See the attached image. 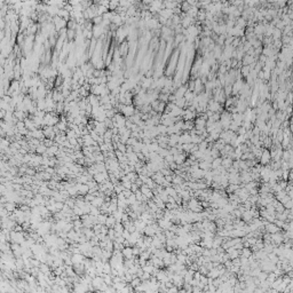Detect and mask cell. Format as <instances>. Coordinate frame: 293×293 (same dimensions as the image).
Returning a JSON list of instances; mask_svg holds the SVG:
<instances>
[{
  "label": "cell",
  "instance_id": "cell-4",
  "mask_svg": "<svg viewBox=\"0 0 293 293\" xmlns=\"http://www.w3.org/2000/svg\"><path fill=\"white\" fill-rule=\"evenodd\" d=\"M182 117L186 119V121H191L194 118H196V112H195V110L186 109V110H183Z\"/></svg>",
  "mask_w": 293,
  "mask_h": 293
},
{
  "label": "cell",
  "instance_id": "cell-9",
  "mask_svg": "<svg viewBox=\"0 0 293 293\" xmlns=\"http://www.w3.org/2000/svg\"><path fill=\"white\" fill-rule=\"evenodd\" d=\"M253 63H255V57L249 55V54H245V56L243 57V64L244 65H251Z\"/></svg>",
  "mask_w": 293,
  "mask_h": 293
},
{
  "label": "cell",
  "instance_id": "cell-6",
  "mask_svg": "<svg viewBox=\"0 0 293 293\" xmlns=\"http://www.w3.org/2000/svg\"><path fill=\"white\" fill-rule=\"evenodd\" d=\"M254 33L255 36H261L262 33H266V24L264 23H258L254 25Z\"/></svg>",
  "mask_w": 293,
  "mask_h": 293
},
{
  "label": "cell",
  "instance_id": "cell-14",
  "mask_svg": "<svg viewBox=\"0 0 293 293\" xmlns=\"http://www.w3.org/2000/svg\"><path fill=\"white\" fill-rule=\"evenodd\" d=\"M221 165H222V159L221 158H215V159H213V162H212V167L213 168H218L221 167Z\"/></svg>",
  "mask_w": 293,
  "mask_h": 293
},
{
  "label": "cell",
  "instance_id": "cell-7",
  "mask_svg": "<svg viewBox=\"0 0 293 293\" xmlns=\"http://www.w3.org/2000/svg\"><path fill=\"white\" fill-rule=\"evenodd\" d=\"M180 140V135L179 134H172L168 137V146H177Z\"/></svg>",
  "mask_w": 293,
  "mask_h": 293
},
{
  "label": "cell",
  "instance_id": "cell-20",
  "mask_svg": "<svg viewBox=\"0 0 293 293\" xmlns=\"http://www.w3.org/2000/svg\"><path fill=\"white\" fill-rule=\"evenodd\" d=\"M289 46H290V47H291V48L293 49V36L291 37V40H290V44H289Z\"/></svg>",
  "mask_w": 293,
  "mask_h": 293
},
{
  "label": "cell",
  "instance_id": "cell-15",
  "mask_svg": "<svg viewBox=\"0 0 293 293\" xmlns=\"http://www.w3.org/2000/svg\"><path fill=\"white\" fill-rule=\"evenodd\" d=\"M222 165H223V167L226 168L230 167L231 165H232V160H231L230 158H224V159H222Z\"/></svg>",
  "mask_w": 293,
  "mask_h": 293
},
{
  "label": "cell",
  "instance_id": "cell-3",
  "mask_svg": "<svg viewBox=\"0 0 293 293\" xmlns=\"http://www.w3.org/2000/svg\"><path fill=\"white\" fill-rule=\"evenodd\" d=\"M188 89H189L188 86H186V85L183 86V85H182V86H180L179 88L175 89V92H174L173 94L175 95L177 100H178V99H182V97H184V94L187 93V91H188Z\"/></svg>",
  "mask_w": 293,
  "mask_h": 293
},
{
  "label": "cell",
  "instance_id": "cell-16",
  "mask_svg": "<svg viewBox=\"0 0 293 293\" xmlns=\"http://www.w3.org/2000/svg\"><path fill=\"white\" fill-rule=\"evenodd\" d=\"M224 94H226V96H230L232 94V85L224 86Z\"/></svg>",
  "mask_w": 293,
  "mask_h": 293
},
{
  "label": "cell",
  "instance_id": "cell-8",
  "mask_svg": "<svg viewBox=\"0 0 293 293\" xmlns=\"http://www.w3.org/2000/svg\"><path fill=\"white\" fill-rule=\"evenodd\" d=\"M203 87H204V85H203V81H202V79L200 78H197L196 80H195V93L198 95L200 94V92H202V89H203Z\"/></svg>",
  "mask_w": 293,
  "mask_h": 293
},
{
  "label": "cell",
  "instance_id": "cell-5",
  "mask_svg": "<svg viewBox=\"0 0 293 293\" xmlns=\"http://www.w3.org/2000/svg\"><path fill=\"white\" fill-rule=\"evenodd\" d=\"M270 159H272V155H270V151H269V150H263V152H262L261 157H260V162H261V164H263V165L268 164V163L270 162Z\"/></svg>",
  "mask_w": 293,
  "mask_h": 293
},
{
  "label": "cell",
  "instance_id": "cell-13",
  "mask_svg": "<svg viewBox=\"0 0 293 293\" xmlns=\"http://www.w3.org/2000/svg\"><path fill=\"white\" fill-rule=\"evenodd\" d=\"M184 159H186V157H184L183 154H178V155L174 156V163L175 164H182L184 162Z\"/></svg>",
  "mask_w": 293,
  "mask_h": 293
},
{
  "label": "cell",
  "instance_id": "cell-2",
  "mask_svg": "<svg viewBox=\"0 0 293 293\" xmlns=\"http://www.w3.org/2000/svg\"><path fill=\"white\" fill-rule=\"evenodd\" d=\"M243 86H244V81L242 80L241 78H239V79H237V80L232 84V94L237 95L238 93H241Z\"/></svg>",
  "mask_w": 293,
  "mask_h": 293
},
{
  "label": "cell",
  "instance_id": "cell-12",
  "mask_svg": "<svg viewBox=\"0 0 293 293\" xmlns=\"http://www.w3.org/2000/svg\"><path fill=\"white\" fill-rule=\"evenodd\" d=\"M174 104L177 105V106H179L180 109H183V108L188 104V103H187L186 99H184V97H182V99H178V100L175 101V103H174Z\"/></svg>",
  "mask_w": 293,
  "mask_h": 293
},
{
  "label": "cell",
  "instance_id": "cell-11",
  "mask_svg": "<svg viewBox=\"0 0 293 293\" xmlns=\"http://www.w3.org/2000/svg\"><path fill=\"white\" fill-rule=\"evenodd\" d=\"M250 72H251V66H250V65H243V66H242L241 73L243 77H246V78H247L249 74H250Z\"/></svg>",
  "mask_w": 293,
  "mask_h": 293
},
{
  "label": "cell",
  "instance_id": "cell-1",
  "mask_svg": "<svg viewBox=\"0 0 293 293\" xmlns=\"http://www.w3.org/2000/svg\"><path fill=\"white\" fill-rule=\"evenodd\" d=\"M52 23L55 25V29H56L57 32H60L62 29H65V26H68V22L65 21V20H63V19H61V17H59V16L54 17Z\"/></svg>",
  "mask_w": 293,
  "mask_h": 293
},
{
  "label": "cell",
  "instance_id": "cell-10",
  "mask_svg": "<svg viewBox=\"0 0 293 293\" xmlns=\"http://www.w3.org/2000/svg\"><path fill=\"white\" fill-rule=\"evenodd\" d=\"M198 13H199L198 7H191V8H190V9H189L186 14H187L188 16H190L191 19H195V17H197V16H198Z\"/></svg>",
  "mask_w": 293,
  "mask_h": 293
},
{
  "label": "cell",
  "instance_id": "cell-18",
  "mask_svg": "<svg viewBox=\"0 0 293 293\" xmlns=\"http://www.w3.org/2000/svg\"><path fill=\"white\" fill-rule=\"evenodd\" d=\"M132 253H133L132 249H125L124 250V254H125L127 258H132Z\"/></svg>",
  "mask_w": 293,
  "mask_h": 293
},
{
  "label": "cell",
  "instance_id": "cell-19",
  "mask_svg": "<svg viewBox=\"0 0 293 293\" xmlns=\"http://www.w3.org/2000/svg\"><path fill=\"white\" fill-rule=\"evenodd\" d=\"M188 88L190 91H192V92L195 91V80H190V81H189Z\"/></svg>",
  "mask_w": 293,
  "mask_h": 293
},
{
  "label": "cell",
  "instance_id": "cell-17",
  "mask_svg": "<svg viewBox=\"0 0 293 293\" xmlns=\"http://www.w3.org/2000/svg\"><path fill=\"white\" fill-rule=\"evenodd\" d=\"M267 229H268V231H269V232L274 234V232H276V231H277V229H278V228H277L276 226H274V224H268V226H267Z\"/></svg>",
  "mask_w": 293,
  "mask_h": 293
}]
</instances>
